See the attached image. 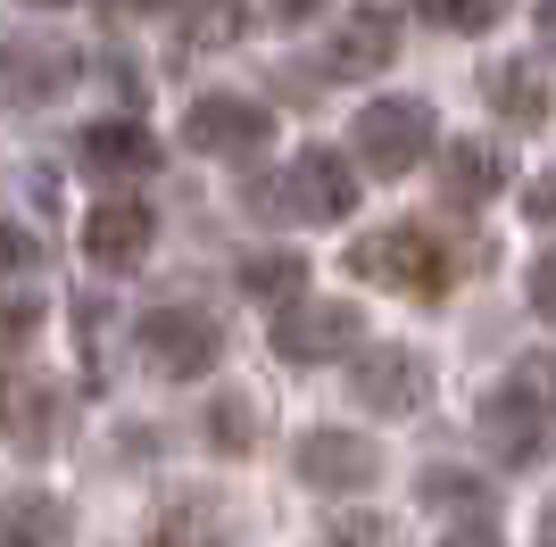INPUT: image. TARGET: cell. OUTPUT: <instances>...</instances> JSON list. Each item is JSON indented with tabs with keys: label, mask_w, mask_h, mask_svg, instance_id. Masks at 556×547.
<instances>
[{
	"label": "cell",
	"mask_w": 556,
	"mask_h": 547,
	"mask_svg": "<svg viewBox=\"0 0 556 547\" xmlns=\"http://www.w3.org/2000/svg\"><path fill=\"white\" fill-rule=\"evenodd\" d=\"M424 17H441L448 34H490V25H498V0H424Z\"/></svg>",
	"instance_id": "20"
},
{
	"label": "cell",
	"mask_w": 556,
	"mask_h": 547,
	"mask_svg": "<svg viewBox=\"0 0 556 547\" xmlns=\"http://www.w3.org/2000/svg\"><path fill=\"white\" fill-rule=\"evenodd\" d=\"M316 9H325V0H275V17H282V25H307Z\"/></svg>",
	"instance_id": "27"
},
{
	"label": "cell",
	"mask_w": 556,
	"mask_h": 547,
	"mask_svg": "<svg viewBox=\"0 0 556 547\" xmlns=\"http://www.w3.org/2000/svg\"><path fill=\"white\" fill-rule=\"evenodd\" d=\"M34 323H42L34 298H0V357H17V348L34 341Z\"/></svg>",
	"instance_id": "22"
},
{
	"label": "cell",
	"mask_w": 556,
	"mask_h": 547,
	"mask_svg": "<svg viewBox=\"0 0 556 547\" xmlns=\"http://www.w3.org/2000/svg\"><path fill=\"white\" fill-rule=\"evenodd\" d=\"M241 291H250V298H300L307 291V257L300 250H257V257H241Z\"/></svg>",
	"instance_id": "17"
},
{
	"label": "cell",
	"mask_w": 556,
	"mask_h": 547,
	"mask_svg": "<svg viewBox=\"0 0 556 547\" xmlns=\"http://www.w3.org/2000/svg\"><path fill=\"white\" fill-rule=\"evenodd\" d=\"M349 274L374 291H407V298H441L448 291V250L432 241V225H382L366 241H349Z\"/></svg>",
	"instance_id": "1"
},
{
	"label": "cell",
	"mask_w": 556,
	"mask_h": 547,
	"mask_svg": "<svg viewBox=\"0 0 556 547\" xmlns=\"http://www.w3.org/2000/svg\"><path fill=\"white\" fill-rule=\"evenodd\" d=\"M34 266V232L25 225H0V274H25Z\"/></svg>",
	"instance_id": "24"
},
{
	"label": "cell",
	"mask_w": 556,
	"mask_h": 547,
	"mask_svg": "<svg viewBox=\"0 0 556 547\" xmlns=\"http://www.w3.org/2000/svg\"><path fill=\"white\" fill-rule=\"evenodd\" d=\"M332 539H391V523H382V514H341Z\"/></svg>",
	"instance_id": "26"
},
{
	"label": "cell",
	"mask_w": 556,
	"mask_h": 547,
	"mask_svg": "<svg viewBox=\"0 0 556 547\" xmlns=\"http://www.w3.org/2000/svg\"><path fill=\"white\" fill-rule=\"evenodd\" d=\"M241 34V0H191V42H232Z\"/></svg>",
	"instance_id": "21"
},
{
	"label": "cell",
	"mask_w": 556,
	"mask_h": 547,
	"mask_svg": "<svg viewBox=\"0 0 556 547\" xmlns=\"http://www.w3.org/2000/svg\"><path fill=\"white\" fill-rule=\"evenodd\" d=\"M548 382H556V365H548Z\"/></svg>",
	"instance_id": "31"
},
{
	"label": "cell",
	"mask_w": 556,
	"mask_h": 547,
	"mask_svg": "<svg viewBox=\"0 0 556 547\" xmlns=\"http://www.w3.org/2000/svg\"><path fill=\"white\" fill-rule=\"evenodd\" d=\"M250 207H257V216H325V225H341L349 207H357V166H349L341 150H307V158H291L282 182L257 175Z\"/></svg>",
	"instance_id": "3"
},
{
	"label": "cell",
	"mask_w": 556,
	"mask_h": 547,
	"mask_svg": "<svg viewBox=\"0 0 556 547\" xmlns=\"http://www.w3.org/2000/svg\"><path fill=\"white\" fill-rule=\"evenodd\" d=\"M184 141L200 158H257L275 141V109L250 100V91H200L184 109Z\"/></svg>",
	"instance_id": "5"
},
{
	"label": "cell",
	"mask_w": 556,
	"mask_h": 547,
	"mask_svg": "<svg viewBox=\"0 0 556 547\" xmlns=\"http://www.w3.org/2000/svg\"><path fill=\"white\" fill-rule=\"evenodd\" d=\"M150 241H159V216L141 200H100L92 216H84V257H92V266H141Z\"/></svg>",
	"instance_id": "10"
},
{
	"label": "cell",
	"mask_w": 556,
	"mask_h": 547,
	"mask_svg": "<svg viewBox=\"0 0 556 547\" xmlns=\"http://www.w3.org/2000/svg\"><path fill=\"white\" fill-rule=\"evenodd\" d=\"M523 216H532V225H556V175H540L532 191H523Z\"/></svg>",
	"instance_id": "25"
},
{
	"label": "cell",
	"mask_w": 556,
	"mask_h": 547,
	"mask_svg": "<svg viewBox=\"0 0 556 547\" xmlns=\"http://www.w3.org/2000/svg\"><path fill=\"white\" fill-rule=\"evenodd\" d=\"M424 506H432V523L457 531V539H490L498 531V498H490L482 473H457V465H432L424 473Z\"/></svg>",
	"instance_id": "9"
},
{
	"label": "cell",
	"mask_w": 556,
	"mask_h": 547,
	"mask_svg": "<svg viewBox=\"0 0 556 547\" xmlns=\"http://www.w3.org/2000/svg\"><path fill=\"white\" fill-rule=\"evenodd\" d=\"M208 448H225V456H250L257 448V398H241V390H225L208 407Z\"/></svg>",
	"instance_id": "19"
},
{
	"label": "cell",
	"mask_w": 556,
	"mask_h": 547,
	"mask_svg": "<svg viewBox=\"0 0 556 547\" xmlns=\"http://www.w3.org/2000/svg\"><path fill=\"white\" fill-rule=\"evenodd\" d=\"M399 59V17H382V9H357L349 25H332V50L325 67L332 75H382Z\"/></svg>",
	"instance_id": "14"
},
{
	"label": "cell",
	"mask_w": 556,
	"mask_h": 547,
	"mask_svg": "<svg viewBox=\"0 0 556 547\" xmlns=\"http://www.w3.org/2000/svg\"><path fill=\"white\" fill-rule=\"evenodd\" d=\"M349 398L366 415H416L424 398H432V365H424L416 348H357Z\"/></svg>",
	"instance_id": "8"
},
{
	"label": "cell",
	"mask_w": 556,
	"mask_h": 547,
	"mask_svg": "<svg viewBox=\"0 0 556 547\" xmlns=\"http://www.w3.org/2000/svg\"><path fill=\"white\" fill-rule=\"evenodd\" d=\"M498 182H507V158L490 141H448L441 150V200L448 207H482Z\"/></svg>",
	"instance_id": "16"
},
{
	"label": "cell",
	"mask_w": 556,
	"mask_h": 547,
	"mask_svg": "<svg viewBox=\"0 0 556 547\" xmlns=\"http://www.w3.org/2000/svg\"><path fill=\"white\" fill-rule=\"evenodd\" d=\"M523 298H532V316H540V323H556V250L532 257V274H523Z\"/></svg>",
	"instance_id": "23"
},
{
	"label": "cell",
	"mask_w": 556,
	"mask_h": 547,
	"mask_svg": "<svg viewBox=\"0 0 556 547\" xmlns=\"http://www.w3.org/2000/svg\"><path fill=\"white\" fill-rule=\"evenodd\" d=\"M75 158H84V175H92V182H134V175L159 166V141L116 116V125H92V133L75 141Z\"/></svg>",
	"instance_id": "13"
},
{
	"label": "cell",
	"mask_w": 556,
	"mask_h": 547,
	"mask_svg": "<svg viewBox=\"0 0 556 547\" xmlns=\"http://www.w3.org/2000/svg\"><path fill=\"white\" fill-rule=\"evenodd\" d=\"M482 440H490V456H498V465H532V456L548 448L532 382H507V390H490V398H482Z\"/></svg>",
	"instance_id": "11"
},
{
	"label": "cell",
	"mask_w": 556,
	"mask_h": 547,
	"mask_svg": "<svg viewBox=\"0 0 556 547\" xmlns=\"http://www.w3.org/2000/svg\"><path fill=\"white\" fill-rule=\"evenodd\" d=\"M134 341H141V365L166 373V382H200V373L225 357V341H216V323L200 316V307H150Z\"/></svg>",
	"instance_id": "7"
},
{
	"label": "cell",
	"mask_w": 556,
	"mask_h": 547,
	"mask_svg": "<svg viewBox=\"0 0 556 547\" xmlns=\"http://www.w3.org/2000/svg\"><path fill=\"white\" fill-rule=\"evenodd\" d=\"M75 514L59 498H9L0 506V539H67Z\"/></svg>",
	"instance_id": "18"
},
{
	"label": "cell",
	"mask_w": 556,
	"mask_h": 547,
	"mask_svg": "<svg viewBox=\"0 0 556 547\" xmlns=\"http://www.w3.org/2000/svg\"><path fill=\"white\" fill-rule=\"evenodd\" d=\"M374 440H357V432H307L300 440V481L307 489H366L374 481Z\"/></svg>",
	"instance_id": "12"
},
{
	"label": "cell",
	"mask_w": 556,
	"mask_h": 547,
	"mask_svg": "<svg viewBox=\"0 0 556 547\" xmlns=\"http://www.w3.org/2000/svg\"><path fill=\"white\" fill-rule=\"evenodd\" d=\"M349 150H357V166H366L374 182L416 175V166L432 158V109H424V100H407V91H382V100H366V109H357Z\"/></svg>",
	"instance_id": "2"
},
{
	"label": "cell",
	"mask_w": 556,
	"mask_h": 547,
	"mask_svg": "<svg viewBox=\"0 0 556 547\" xmlns=\"http://www.w3.org/2000/svg\"><path fill=\"white\" fill-rule=\"evenodd\" d=\"M540 539H556V506H548V514H540Z\"/></svg>",
	"instance_id": "29"
},
{
	"label": "cell",
	"mask_w": 556,
	"mask_h": 547,
	"mask_svg": "<svg viewBox=\"0 0 556 547\" xmlns=\"http://www.w3.org/2000/svg\"><path fill=\"white\" fill-rule=\"evenodd\" d=\"M366 348V316L349 298H291L275 316V357L282 365H332V357H357Z\"/></svg>",
	"instance_id": "4"
},
{
	"label": "cell",
	"mask_w": 556,
	"mask_h": 547,
	"mask_svg": "<svg viewBox=\"0 0 556 547\" xmlns=\"http://www.w3.org/2000/svg\"><path fill=\"white\" fill-rule=\"evenodd\" d=\"M482 100L507 116L515 133H540V125H548V84H540V67H523V59L482 67Z\"/></svg>",
	"instance_id": "15"
},
{
	"label": "cell",
	"mask_w": 556,
	"mask_h": 547,
	"mask_svg": "<svg viewBox=\"0 0 556 547\" xmlns=\"http://www.w3.org/2000/svg\"><path fill=\"white\" fill-rule=\"evenodd\" d=\"M100 9H166V0H100Z\"/></svg>",
	"instance_id": "28"
},
{
	"label": "cell",
	"mask_w": 556,
	"mask_h": 547,
	"mask_svg": "<svg viewBox=\"0 0 556 547\" xmlns=\"http://www.w3.org/2000/svg\"><path fill=\"white\" fill-rule=\"evenodd\" d=\"M84 59H75L59 34H0V100L9 109H50V100H67Z\"/></svg>",
	"instance_id": "6"
},
{
	"label": "cell",
	"mask_w": 556,
	"mask_h": 547,
	"mask_svg": "<svg viewBox=\"0 0 556 547\" xmlns=\"http://www.w3.org/2000/svg\"><path fill=\"white\" fill-rule=\"evenodd\" d=\"M0 415H9V382H0Z\"/></svg>",
	"instance_id": "30"
}]
</instances>
